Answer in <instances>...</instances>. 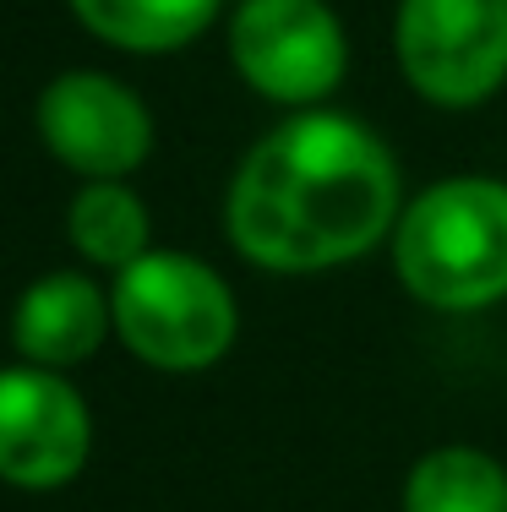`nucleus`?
<instances>
[{
  "label": "nucleus",
  "mask_w": 507,
  "mask_h": 512,
  "mask_svg": "<svg viewBox=\"0 0 507 512\" xmlns=\"http://www.w3.org/2000/svg\"><path fill=\"white\" fill-rule=\"evenodd\" d=\"M404 180L393 148L355 115L300 109L273 126L229 180L224 229L268 273H333L398 229Z\"/></svg>",
  "instance_id": "obj_1"
},
{
  "label": "nucleus",
  "mask_w": 507,
  "mask_h": 512,
  "mask_svg": "<svg viewBox=\"0 0 507 512\" xmlns=\"http://www.w3.org/2000/svg\"><path fill=\"white\" fill-rule=\"evenodd\" d=\"M393 273L431 311H486L507 300V180L453 175L404 202Z\"/></svg>",
  "instance_id": "obj_2"
},
{
  "label": "nucleus",
  "mask_w": 507,
  "mask_h": 512,
  "mask_svg": "<svg viewBox=\"0 0 507 512\" xmlns=\"http://www.w3.org/2000/svg\"><path fill=\"white\" fill-rule=\"evenodd\" d=\"M110 311L126 349L159 371H202L224 360L240 327L229 284L186 251H148L120 267Z\"/></svg>",
  "instance_id": "obj_3"
},
{
  "label": "nucleus",
  "mask_w": 507,
  "mask_h": 512,
  "mask_svg": "<svg viewBox=\"0 0 507 512\" xmlns=\"http://www.w3.org/2000/svg\"><path fill=\"white\" fill-rule=\"evenodd\" d=\"M393 55L426 104H486L507 82V0H398Z\"/></svg>",
  "instance_id": "obj_4"
},
{
  "label": "nucleus",
  "mask_w": 507,
  "mask_h": 512,
  "mask_svg": "<svg viewBox=\"0 0 507 512\" xmlns=\"http://www.w3.org/2000/svg\"><path fill=\"white\" fill-rule=\"evenodd\" d=\"M229 60L251 93L289 109H317L349 71L344 22L328 0H240Z\"/></svg>",
  "instance_id": "obj_5"
},
{
  "label": "nucleus",
  "mask_w": 507,
  "mask_h": 512,
  "mask_svg": "<svg viewBox=\"0 0 507 512\" xmlns=\"http://www.w3.org/2000/svg\"><path fill=\"white\" fill-rule=\"evenodd\" d=\"M88 404L44 365L0 371V480L22 491H55L88 463Z\"/></svg>",
  "instance_id": "obj_6"
},
{
  "label": "nucleus",
  "mask_w": 507,
  "mask_h": 512,
  "mask_svg": "<svg viewBox=\"0 0 507 512\" xmlns=\"http://www.w3.org/2000/svg\"><path fill=\"white\" fill-rule=\"evenodd\" d=\"M39 137L88 180H120L148 158L153 120L131 88L104 71H66L39 99Z\"/></svg>",
  "instance_id": "obj_7"
},
{
  "label": "nucleus",
  "mask_w": 507,
  "mask_h": 512,
  "mask_svg": "<svg viewBox=\"0 0 507 512\" xmlns=\"http://www.w3.org/2000/svg\"><path fill=\"white\" fill-rule=\"evenodd\" d=\"M115 322L110 300L77 273H50L22 295L17 322H11V338L33 365L44 371H60V365L88 360L93 349L104 344V327Z\"/></svg>",
  "instance_id": "obj_8"
},
{
  "label": "nucleus",
  "mask_w": 507,
  "mask_h": 512,
  "mask_svg": "<svg viewBox=\"0 0 507 512\" xmlns=\"http://www.w3.org/2000/svg\"><path fill=\"white\" fill-rule=\"evenodd\" d=\"M404 512H507V469L480 447H431L404 474Z\"/></svg>",
  "instance_id": "obj_9"
},
{
  "label": "nucleus",
  "mask_w": 507,
  "mask_h": 512,
  "mask_svg": "<svg viewBox=\"0 0 507 512\" xmlns=\"http://www.w3.org/2000/svg\"><path fill=\"white\" fill-rule=\"evenodd\" d=\"M219 6L224 0H71V11L104 44L131 55H164L191 44L219 17Z\"/></svg>",
  "instance_id": "obj_10"
},
{
  "label": "nucleus",
  "mask_w": 507,
  "mask_h": 512,
  "mask_svg": "<svg viewBox=\"0 0 507 512\" xmlns=\"http://www.w3.org/2000/svg\"><path fill=\"white\" fill-rule=\"evenodd\" d=\"M71 240H77V251L88 262L120 273L137 256H148V207H142L137 191L120 186V180H93L71 202Z\"/></svg>",
  "instance_id": "obj_11"
}]
</instances>
